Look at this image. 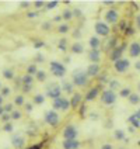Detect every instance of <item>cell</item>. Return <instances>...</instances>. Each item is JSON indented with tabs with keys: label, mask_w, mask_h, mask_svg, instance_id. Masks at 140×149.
<instances>
[{
	"label": "cell",
	"mask_w": 140,
	"mask_h": 149,
	"mask_svg": "<svg viewBox=\"0 0 140 149\" xmlns=\"http://www.w3.org/2000/svg\"><path fill=\"white\" fill-rule=\"evenodd\" d=\"M126 34H128V35H132V34H133V28H126Z\"/></svg>",
	"instance_id": "9f6ffc18"
},
{
	"label": "cell",
	"mask_w": 140,
	"mask_h": 149,
	"mask_svg": "<svg viewBox=\"0 0 140 149\" xmlns=\"http://www.w3.org/2000/svg\"><path fill=\"white\" fill-rule=\"evenodd\" d=\"M104 4H105V6H111V4H114V1H109V0H108V1H104Z\"/></svg>",
	"instance_id": "680465c9"
},
{
	"label": "cell",
	"mask_w": 140,
	"mask_h": 149,
	"mask_svg": "<svg viewBox=\"0 0 140 149\" xmlns=\"http://www.w3.org/2000/svg\"><path fill=\"white\" fill-rule=\"evenodd\" d=\"M49 27H50V23H45V24L42 25V28H43V30H48Z\"/></svg>",
	"instance_id": "11a10c76"
},
{
	"label": "cell",
	"mask_w": 140,
	"mask_h": 149,
	"mask_svg": "<svg viewBox=\"0 0 140 149\" xmlns=\"http://www.w3.org/2000/svg\"><path fill=\"white\" fill-rule=\"evenodd\" d=\"M3 131H6V132H13V131H14V127L11 124V121H10V123H6V124L3 125Z\"/></svg>",
	"instance_id": "74e56055"
},
{
	"label": "cell",
	"mask_w": 140,
	"mask_h": 149,
	"mask_svg": "<svg viewBox=\"0 0 140 149\" xmlns=\"http://www.w3.org/2000/svg\"><path fill=\"white\" fill-rule=\"evenodd\" d=\"M27 17L28 18H35V17H38V11H28Z\"/></svg>",
	"instance_id": "bcb514c9"
},
{
	"label": "cell",
	"mask_w": 140,
	"mask_h": 149,
	"mask_svg": "<svg viewBox=\"0 0 140 149\" xmlns=\"http://www.w3.org/2000/svg\"><path fill=\"white\" fill-rule=\"evenodd\" d=\"M119 86H121V83L118 82V80H111L109 82V90L115 91L116 89H119Z\"/></svg>",
	"instance_id": "e575fe53"
},
{
	"label": "cell",
	"mask_w": 140,
	"mask_h": 149,
	"mask_svg": "<svg viewBox=\"0 0 140 149\" xmlns=\"http://www.w3.org/2000/svg\"><path fill=\"white\" fill-rule=\"evenodd\" d=\"M21 83L23 84H34V76L31 74H24L21 77Z\"/></svg>",
	"instance_id": "83f0119b"
},
{
	"label": "cell",
	"mask_w": 140,
	"mask_h": 149,
	"mask_svg": "<svg viewBox=\"0 0 140 149\" xmlns=\"http://www.w3.org/2000/svg\"><path fill=\"white\" fill-rule=\"evenodd\" d=\"M32 84H23L21 86V89H23V93H30V91L32 90Z\"/></svg>",
	"instance_id": "b9f144b4"
},
{
	"label": "cell",
	"mask_w": 140,
	"mask_h": 149,
	"mask_svg": "<svg viewBox=\"0 0 140 149\" xmlns=\"http://www.w3.org/2000/svg\"><path fill=\"white\" fill-rule=\"evenodd\" d=\"M137 90H139V91H140V82H139V83H137Z\"/></svg>",
	"instance_id": "e7e4bbea"
},
{
	"label": "cell",
	"mask_w": 140,
	"mask_h": 149,
	"mask_svg": "<svg viewBox=\"0 0 140 149\" xmlns=\"http://www.w3.org/2000/svg\"><path fill=\"white\" fill-rule=\"evenodd\" d=\"M88 59H90L91 63H98L101 61V52H99V49H91L88 52Z\"/></svg>",
	"instance_id": "e0dca14e"
},
{
	"label": "cell",
	"mask_w": 140,
	"mask_h": 149,
	"mask_svg": "<svg viewBox=\"0 0 140 149\" xmlns=\"http://www.w3.org/2000/svg\"><path fill=\"white\" fill-rule=\"evenodd\" d=\"M37 72H38V69H37V65H35V63H32V65H30V66L27 68V74L34 76V74H37Z\"/></svg>",
	"instance_id": "1f68e13d"
},
{
	"label": "cell",
	"mask_w": 140,
	"mask_h": 149,
	"mask_svg": "<svg viewBox=\"0 0 140 149\" xmlns=\"http://www.w3.org/2000/svg\"><path fill=\"white\" fill-rule=\"evenodd\" d=\"M62 91H66V93H69V94H72L73 93V83H63L62 84Z\"/></svg>",
	"instance_id": "f1b7e54d"
},
{
	"label": "cell",
	"mask_w": 140,
	"mask_h": 149,
	"mask_svg": "<svg viewBox=\"0 0 140 149\" xmlns=\"http://www.w3.org/2000/svg\"><path fill=\"white\" fill-rule=\"evenodd\" d=\"M62 146H63V149H79L80 148V142L77 139H65Z\"/></svg>",
	"instance_id": "2e32d148"
},
{
	"label": "cell",
	"mask_w": 140,
	"mask_h": 149,
	"mask_svg": "<svg viewBox=\"0 0 140 149\" xmlns=\"http://www.w3.org/2000/svg\"><path fill=\"white\" fill-rule=\"evenodd\" d=\"M46 96L50 97L52 100L60 97V96H62V86H59V84H56V83L49 84L48 89H46Z\"/></svg>",
	"instance_id": "52a82bcc"
},
{
	"label": "cell",
	"mask_w": 140,
	"mask_h": 149,
	"mask_svg": "<svg viewBox=\"0 0 140 149\" xmlns=\"http://www.w3.org/2000/svg\"><path fill=\"white\" fill-rule=\"evenodd\" d=\"M70 51H72V54H76V55H80L84 52V47H83L81 42L76 41L72 44V47H70Z\"/></svg>",
	"instance_id": "ac0fdd59"
},
{
	"label": "cell",
	"mask_w": 140,
	"mask_h": 149,
	"mask_svg": "<svg viewBox=\"0 0 140 149\" xmlns=\"http://www.w3.org/2000/svg\"><path fill=\"white\" fill-rule=\"evenodd\" d=\"M86 113H87V106H86V104H83V106H81V110H80V114H81V116H84Z\"/></svg>",
	"instance_id": "c3c4849f"
},
{
	"label": "cell",
	"mask_w": 140,
	"mask_h": 149,
	"mask_svg": "<svg viewBox=\"0 0 140 149\" xmlns=\"http://www.w3.org/2000/svg\"><path fill=\"white\" fill-rule=\"evenodd\" d=\"M125 48H126V45H121V47H116V48H114L112 49V52H111V61H114V62H116V61H119V59L122 58V54H123Z\"/></svg>",
	"instance_id": "4fadbf2b"
},
{
	"label": "cell",
	"mask_w": 140,
	"mask_h": 149,
	"mask_svg": "<svg viewBox=\"0 0 140 149\" xmlns=\"http://www.w3.org/2000/svg\"><path fill=\"white\" fill-rule=\"evenodd\" d=\"M35 79H37L39 83H43L46 79H48V74H46V72H43V70H38L37 74H35Z\"/></svg>",
	"instance_id": "603a6c76"
},
{
	"label": "cell",
	"mask_w": 140,
	"mask_h": 149,
	"mask_svg": "<svg viewBox=\"0 0 140 149\" xmlns=\"http://www.w3.org/2000/svg\"><path fill=\"white\" fill-rule=\"evenodd\" d=\"M128 100H129V103H130L132 106H137V104H140V94L139 93H132V94L128 97Z\"/></svg>",
	"instance_id": "7402d4cb"
},
{
	"label": "cell",
	"mask_w": 140,
	"mask_h": 149,
	"mask_svg": "<svg viewBox=\"0 0 140 149\" xmlns=\"http://www.w3.org/2000/svg\"><path fill=\"white\" fill-rule=\"evenodd\" d=\"M101 149H112V145H109V143H105V145H102Z\"/></svg>",
	"instance_id": "f5cc1de1"
},
{
	"label": "cell",
	"mask_w": 140,
	"mask_h": 149,
	"mask_svg": "<svg viewBox=\"0 0 140 149\" xmlns=\"http://www.w3.org/2000/svg\"><path fill=\"white\" fill-rule=\"evenodd\" d=\"M3 108H4V113L11 114V113L14 111V104H13V103H7V104H4V106H3Z\"/></svg>",
	"instance_id": "836d02e7"
},
{
	"label": "cell",
	"mask_w": 140,
	"mask_h": 149,
	"mask_svg": "<svg viewBox=\"0 0 140 149\" xmlns=\"http://www.w3.org/2000/svg\"><path fill=\"white\" fill-rule=\"evenodd\" d=\"M129 131H130V132H134V128H133L132 125H130V127H129Z\"/></svg>",
	"instance_id": "be15d7a7"
},
{
	"label": "cell",
	"mask_w": 140,
	"mask_h": 149,
	"mask_svg": "<svg viewBox=\"0 0 140 149\" xmlns=\"http://www.w3.org/2000/svg\"><path fill=\"white\" fill-rule=\"evenodd\" d=\"M24 107H25V111H27V113H31V111H32V103H25L24 104Z\"/></svg>",
	"instance_id": "ee69618b"
},
{
	"label": "cell",
	"mask_w": 140,
	"mask_h": 149,
	"mask_svg": "<svg viewBox=\"0 0 140 149\" xmlns=\"http://www.w3.org/2000/svg\"><path fill=\"white\" fill-rule=\"evenodd\" d=\"M114 136H115L118 141H123L125 139V132L122 130H116L115 132H114Z\"/></svg>",
	"instance_id": "d6a6232c"
},
{
	"label": "cell",
	"mask_w": 140,
	"mask_h": 149,
	"mask_svg": "<svg viewBox=\"0 0 140 149\" xmlns=\"http://www.w3.org/2000/svg\"><path fill=\"white\" fill-rule=\"evenodd\" d=\"M41 143H39V145H38V143H37V145H32V146H30V148H27V149H41Z\"/></svg>",
	"instance_id": "816d5d0a"
},
{
	"label": "cell",
	"mask_w": 140,
	"mask_h": 149,
	"mask_svg": "<svg viewBox=\"0 0 140 149\" xmlns=\"http://www.w3.org/2000/svg\"><path fill=\"white\" fill-rule=\"evenodd\" d=\"M50 73L56 77H63L66 74V66L58 61H52L50 62Z\"/></svg>",
	"instance_id": "3957f363"
},
{
	"label": "cell",
	"mask_w": 140,
	"mask_h": 149,
	"mask_svg": "<svg viewBox=\"0 0 140 149\" xmlns=\"http://www.w3.org/2000/svg\"><path fill=\"white\" fill-rule=\"evenodd\" d=\"M32 103L34 104H39V106L43 104V103H45V96H43V94H39V93H38V94H35V96H34V99H32Z\"/></svg>",
	"instance_id": "484cf974"
},
{
	"label": "cell",
	"mask_w": 140,
	"mask_h": 149,
	"mask_svg": "<svg viewBox=\"0 0 140 149\" xmlns=\"http://www.w3.org/2000/svg\"><path fill=\"white\" fill-rule=\"evenodd\" d=\"M136 27H137V28L140 30V13L137 14V16H136Z\"/></svg>",
	"instance_id": "681fc988"
},
{
	"label": "cell",
	"mask_w": 140,
	"mask_h": 149,
	"mask_svg": "<svg viewBox=\"0 0 140 149\" xmlns=\"http://www.w3.org/2000/svg\"><path fill=\"white\" fill-rule=\"evenodd\" d=\"M99 70H101V68H99V63H90L87 69H86V73L88 77H95V76H98L99 74Z\"/></svg>",
	"instance_id": "7c38bea8"
},
{
	"label": "cell",
	"mask_w": 140,
	"mask_h": 149,
	"mask_svg": "<svg viewBox=\"0 0 140 149\" xmlns=\"http://www.w3.org/2000/svg\"><path fill=\"white\" fill-rule=\"evenodd\" d=\"M45 4H46V3H45V1H42V0H39V1H35V3H34V6H35V7H37V8H41V7H43Z\"/></svg>",
	"instance_id": "f6af8a7d"
},
{
	"label": "cell",
	"mask_w": 140,
	"mask_h": 149,
	"mask_svg": "<svg viewBox=\"0 0 140 149\" xmlns=\"http://www.w3.org/2000/svg\"><path fill=\"white\" fill-rule=\"evenodd\" d=\"M43 45H45V44H43V42H35V44H34V47H35V48H37V49H38V48H42V47H43Z\"/></svg>",
	"instance_id": "f907efd6"
},
{
	"label": "cell",
	"mask_w": 140,
	"mask_h": 149,
	"mask_svg": "<svg viewBox=\"0 0 140 149\" xmlns=\"http://www.w3.org/2000/svg\"><path fill=\"white\" fill-rule=\"evenodd\" d=\"M4 114V108H3V106H0V117Z\"/></svg>",
	"instance_id": "91938a15"
},
{
	"label": "cell",
	"mask_w": 140,
	"mask_h": 149,
	"mask_svg": "<svg viewBox=\"0 0 140 149\" xmlns=\"http://www.w3.org/2000/svg\"><path fill=\"white\" fill-rule=\"evenodd\" d=\"M1 121L6 124V123H10L11 121V117H10V114H7V113H4L3 116H1Z\"/></svg>",
	"instance_id": "7bdbcfd3"
},
{
	"label": "cell",
	"mask_w": 140,
	"mask_h": 149,
	"mask_svg": "<svg viewBox=\"0 0 140 149\" xmlns=\"http://www.w3.org/2000/svg\"><path fill=\"white\" fill-rule=\"evenodd\" d=\"M3 77L7 80H13L14 79V72L11 69H3Z\"/></svg>",
	"instance_id": "4316f807"
},
{
	"label": "cell",
	"mask_w": 140,
	"mask_h": 149,
	"mask_svg": "<svg viewBox=\"0 0 140 149\" xmlns=\"http://www.w3.org/2000/svg\"><path fill=\"white\" fill-rule=\"evenodd\" d=\"M129 56L130 58H139L140 56V42H132L129 45Z\"/></svg>",
	"instance_id": "5bb4252c"
},
{
	"label": "cell",
	"mask_w": 140,
	"mask_h": 149,
	"mask_svg": "<svg viewBox=\"0 0 140 149\" xmlns=\"http://www.w3.org/2000/svg\"><path fill=\"white\" fill-rule=\"evenodd\" d=\"M52 107L53 110L56 111V110H60V111H67L69 108H70V100H67L66 97H58V99L53 100V103H52Z\"/></svg>",
	"instance_id": "277c9868"
},
{
	"label": "cell",
	"mask_w": 140,
	"mask_h": 149,
	"mask_svg": "<svg viewBox=\"0 0 140 149\" xmlns=\"http://www.w3.org/2000/svg\"><path fill=\"white\" fill-rule=\"evenodd\" d=\"M69 30H70V27L67 24H60L59 25V28H58V31L60 34H66V33H69Z\"/></svg>",
	"instance_id": "8d00e7d4"
},
{
	"label": "cell",
	"mask_w": 140,
	"mask_h": 149,
	"mask_svg": "<svg viewBox=\"0 0 140 149\" xmlns=\"http://www.w3.org/2000/svg\"><path fill=\"white\" fill-rule=\"evenodd\" d=\"M88 45L91 47V49H98L101 47V40L98 37H91L90 41H88Z\"/></svg>",
	"instance_id": "44dd1931"
},
{
	"label": "cell",
	"mask_w": 140,
	"mask_h": 149,
	"mask_svg": "<svg viewBox=\"0 0 140 149\" xmlns=\"http://www.w3.org/2000/svg\"><path fill=\"white\" fill-rule=\"evenodd\" d=\"M62 18H63V20H66V21L74 18L73 10H70V8H65V10H63V13H62Z\"/></svg>",
	"instance_id": "cb8c5ba5"
},
{
	"label": "cell",
	"mask_w": 140,
	"mask_h": 149,
	"mask_svg": "<svg viewBox=\"0 0 140 149\" xmlns=\"http://www.w3.org/2000/svg\"><path fill=\"white\" fill-rule=\"evenodd\" d=\"M1 87H3V86H1V83H0V90H1Z\"/></svg>",
	"instance_id": "03108f58"
},
{
	"label": "cell",
	"mask_w": 140,
	"mask_h": 149,
	"mask_svg": "<svg viewBox=\"0 0 140 149\" xmlns=\"http://www.w3.org/2000/svg\"><path fill=\"white\" fill-rule=\"evenodd\" d=\"M3 103H4V97L0 94V106H3Z\"/></svg>",
	"instance_id": "94428289"
},
{
	"label": "cell",
	"mask_w": 140,
	"mask_h": 149,
	"mask_svg": "<svg viewBox=\"0 0 140 149\" xmlns=\"http://www.w3.org/2000/svg\"><path fill=\"white\" fill-rule=\"evenodd\" d=\"M129 124H132L133 128H139L140 127V113H136L133 116L129 117Z\"/></svg>",
	"instance_id": "ffe728a7"
},
{
	"label": "cell",
	"mask_w": 140,
	"mask_h": 149,
	"mask_svg": "<svg viewBox=\"0 0 140 149\" xmlns=\"http://www.w3.org/2000/svg\"><path fill=\"white\" fill-rule=\"evenodd\" d=\"M62 20H63V18H62V14H60V16H56V17H53V21H62Z\"/></svg>",
	"instance_id": "db71d44e"
},
{
	"label": "cell",
	"mask_w": 140,
	"mask_h": 149,
	"mask_svg": "<svg viewBox=\"0 0 140 149\" xmlns=\"http://www.w3.org/2000/svg\"><path fill=\"white\" fill-rule=\"evenodd\" d=\"M0 94H1L3 97H7L8 94H10V89H8L7 86H3V87H1V90H0Z\"/></svg>",
	"instance_id": "ab89813d"
},
{
	"label": "cell",
	"mask_w": 140,
	"mask_h": 149,
	"mask_svg": "<svg viewBox=\"0 0 140 149\" xmlns=\"http://www.w3.org/2000/svg\"><path fill=\"white\" fill-rule=\"evenodd\" d=\"M134 68H136L137 70H140V61H139V62H136V63H134Z\"/></svg>",
	"instance_id": "6f0895ef"
},
{
	"label": "cell",
	"mask_w": 140,
	"mask_h": 149,
	"mask_svg": "<svg viewBox=\"0 0 140 149\" xmlns=\"http://www.w3.org/2000/svg\"><path fill=\"white\" fill-rule=\"evenodd\" d=\"M114 68H115L116 72L123 73V72H126V70L130 68V61H129V59H126V58H121L119 61L114 62Z\"/></svg>",
	"instance_id": "ba28073f"
},
{
	"label": "cell",
	"mask_w": 140,
	"mask_h": 149,
	"mask_svg": "<svg viewBox=\"0 0 140 149\" xmlns=\"http://www.w3.org/2000/svg\"><path fill=\"white\" fill-rule=\"evenodd\" d=\"M37 59H39V61H43V56H42V55H39V54H38V55H37Z\"/></svg>",
	"instance_id": "6125c7cd"
},
{
	"label": "cell",
	"mask_w": 140,
	"mask_h": 149,
	"mask_svg": "<svg viewBox=\"0 0 140 149\" xmlns=\"http://www.w3.org/2000/svg\"><path fill=\"white\" fill-rule=\"evenodd\" d=\"M10 117H11V121H17V120H21V117H23V114H21V111H18V110H14L11 114H10Z\"/></svg>",
	"instance_id": "4dcf8cb0"
},
{
	"label": "cell",
	"mask_w": 140,
	"mask_h": 149,
	"mask_svg": "<svg viewBox=\"0 0 140 149\" xmlns=\"http://www.w3.org/2000/svg\"><path fill=\"white\" fill-rule=\"evenodd\" d=\"M104 18H105V23L107 24H115V23H118V20H119V13L116 11L115 8H109L107 13H105Z\"/></svg>",
	"instance_id": "30bf717a"
},
{
	"label": "cell",
	"mask_w": 140,
	"mask_h": 149,
	"mask_svg": "<svg viewBox=\"0 0 140 149\" xmlns=\"http://www.w3.org/2000/svg\"><path fill=\"white\" fill-rule=\"evenodd\" d=\"M101 101L105 104V106H112L116 101V93L112 90H104L101 93Z\"/></svg>",
	"instance_id": "5b68a950"
},
{
	"label": "cell",
	"mask_w": 140,
	"mask_h": 149,
	"mask_svg": "<svg viewBox=\"0 0 140 149\" xmlns=\"http://www.w3.org/2000/svg\"><path fill=\"white\" fill-rule=\"evenodd\" d=\"M115 45H116V40L115 38H112V40L105 45V48H107V49H114V47H115Z\"/></svg>",
	"instance_id": "60d3db41"
},
{
	"label": "cell",
	"mask_w": 140,
	"mask_h": 149,
	"mask_svg": "<svg viewBox=\"0 0 140 149\" xmlns=\"http://www.w3.org/2000/svg\"><path fill=\"white\" fill-rule=\"evenodd\" d=\"M13 104H16L17 107H20V106H24V104H25L24 94H17L16 97H14V103H13Z\"/></svg>",
	"instance_id": "d4e9b609"
},
{
	"label": "cell",
	"mask_w": 140,
	"mask_h": 149,
	"mask_svg": "<svg viewBox=\"0 0 140 149\" xmlns=\"http://www.w3.org/2000/svg\"><path fill=\"white\" fill-rule=\"evenodd\" d=\"M43 120H45V123L48 125H50V127H56V125H59V123H60V117H59L58 111H55V110H48V111L45 113Z\"/></svg>",
	"instance_id": "7a4b0ae2"
},
{
	"label": "cell",
	"mask_w": 140,
	"mask_h": 149,
	"mask_svg": "<svg viewBox=\"0 0 140 149\" xmlns=\"http://www.w3.org/2000/svg\"><path fill=\"white\" fill-rule=\"evenodd\" d=\"M98 96H99V87H91L90 90L86 93L84 100H86V101H92V100H95V97H98Z\"/></svg>",
	"instance_id": "9a60e30c"
},
{
	"label": "cell",
	"mask_w": 140,
	"mask_h": 149,
	"mask_svg": "<svg viewBox=\"0 0 140 149\" xmlns=\"http://www.w3.org/2000/svg\"><path fill=\"white\" fill-rule=\"evenodd\" d=\"M83 100V96L80 94V93H73V97H72V100H70V107H79L80 106V103H81Z\"/></svg>",
	"instance_id": "d6986e66"
},
{
	"label": "cell",
	"mask_w": 140,
	"mask_h": 149,
	"mask_svg": "<svg viewBox=\"0 0 140 149\" xmlns=\"http://www.w3.org/2000/svg\"><path fill=\"white\" fill-rule=\"evenodd\" d=\"M11 145L14 149H23L25 146V138L21 135H13L11 136Z\"/></svg>",
	"instance_id": "8fae6325"
},
{
	"label": "cell",
	"mask_w": 140,
	"mask_h": 149,
	"mask_svg": "<svg viewBox=\"0 0 140 149\" xmlns=\"http://www.w3.org/2000/svg\"><path fill=\"white\" fill-rule=\"evenodd\" d=\"M30 4H31L30 1H21V3H20V7L21 8H28L30 7Z\"/></svg>",
	"instance_id": "7dc6e473"
},
{
	"label": "cell",
	"mask_w": 140,
	"mask_h": 149,
	"mask_svg": "<svg viewBox=\"0 0 140 149\" xmlns=\"http://www.w3.org/2000/svg\"><path fill=\"white\" fill-rule=\"evenodd\" d=\"M72 83L74 86H79V87H84L87 83H88V76L84 70H77L74 72L73 79H72Z\"/></svg>",
	"instance_id": "6da1fadb"
},
{
	"label": "cell",
	"mask_w": 140,
	"mask_h": 149,
	"mask_svg": "<svg viewBox=\"0 0 140 149\" xmlns=\"http://www.w3.org/2000/svg\"><path fill=\"white\" fill-rule=\"evenodd\" d=\"M58 48L59 49H62V51H66L67 49V40H60L59 41V44H58Z\"/></svg>",
	"instance_id": "f35d334b"
},
{
	"label": "cell",
	"mask_w": 140,
	"mask_h": 149,
	"mask_svg": "<svg viewBox=\"0 0 140 149\" xmlns=\"http://www.w3.org/2000/svg\"><path fill=\"white\" fill-rule=\"evenodd\" d=\"M59 4L58 0H52V1H46V4H45V7L48 8V10H52V8H55L56 6Z\"/></svg>",
	"instance_id": "d590c367"
},
{
	"label": "cell",
	"mask_w": 140,
	"mask_h": 149,
	"mask_svg": "<svg viewBox=\"0 0 140 149\" xmlns=\"http://www.w3.org/2000/svg\"><path fill=\"white\" fill-rule=\"evenodd\" d=\"M63 139H77V135H79V131L74 125H67L63 130Z\"/></svg>",
	"instance_id": "9c48e42d"
},
{
	"label": "cell",
	"mask_w": 140,
	"mask_h": 149,
	"mask_svg": "<svg viewBox=\"0 0 140 149\" xmlns=\"http://www.w3.org/2000/svg\"><path fill=\"white\" fill-rule=\"evenodd\" d=\"M94 30H95V34H97L98 37H108L109 33H111L109 25H108L107 23H104V21H98V23H95Z\"/></svg>",
	"instance_id": "8992f818"
},
{
	"label": "cell",
	"mask_w": 140,
	"mask_h": 149,
	"mask_svg": "<svg viewBox=\"0 0 140 149\" xmlns=\"http://www.w3.org/2000/svg\"><path fill=\"white\" fill-rule=\"evenodd\" d=\"M130 94H132V91H130L129 87H123V89H121V91H119V96L123 97V99H128Z\"/></svg>",
	"instance_id": "f546056e"
}]
</instances>
